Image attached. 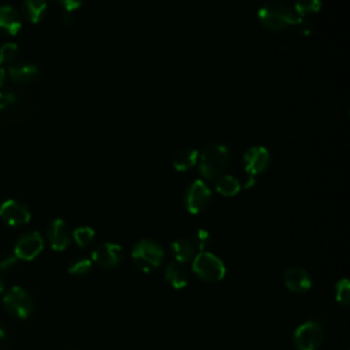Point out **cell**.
Returning <instances> with one entry per match:
<instances>
[{
    "mask_svg": "<svg viewBox=\"0 0 350 350\" xmlns=\"http://www.w3.org/2000/svg\"><path fill=\"white\" fill-rule=\"evenodd\" d=\"M164 250L163 247L152 241V239H141L138 241L131 250V258L134 265L141 272H150L161 265L164 261Z\"/></svg>",
    "mask_w": 350,
    "mask_h": 350,
    "instance_id": "3",
    "label": "cell"
},
{
    "mask_svg": "<svg viewBox=\"0 0 350 350\" xmlns=\"http://www.w3.org/2000/svg\"><path fill=\"white\" fill-rule=\"evenodd\" d=\"M243 165L250 176L264 172L269 165V152L264 146H252L243 154Z\"/></svg>",
    "mask_w": 350,
    "mask_h": 350,
    "instance_id": "11",
    "label": "cell"
},
{
    "mask_svg": "<svg viewBox=\"0 0 350 350\" xmlns=\"http://www.w3.org/2000/svg\"><path fill=\"white\" fill-rule=\"evenodd\" d=\"M23 10L31 23H38L46 12V0H25Z\"/></svg>",
    "mask_w": 350,
    "mask_h": 350,
    "instance_id": "20",
    "label": "cell"
},
{
    "mask_svg": "<svg viewBox=\"0 0 350 350\" xmlns=\"http://www.w3.org/2000/svg\"><path fill=\"white\" fill-rule=\"evenodd\" d=\"M92 265L93 262L89 258H78L68 265V273L72 276H85L90 272Z\"/></svg>",
    "mask_w": 350,
    "mask_h": 350,
    "instance_id": "23",
    "label": "cell"
},
{
    "mask_svg": "<svg viewBox=\"0 0 350 350\" xmlns=\"http://www.w3.org/2000/svg\"><path fill=\"white\" fill-rule=\"evenodd\" d=\"M294 27L297 29V31L299 33V34H302V36H309L310 33H312V23L309 22V21H306L305 18H299L298 19V22L294 25Z\"/></svg>",
    "mask_w": 350,
    "mask_h": 350,
    "instance_id": "28",
    "label": "cell"
},
{
    "mask_svg": "<svg viewBox=\"0 0 350 350\" xmlns=\"http://www.w3.org/2000/svg\"><path fill=\"white\" fill-rule=\"evenodd\" d=\"M4 78H5V71H4V66H3L1 63H0V88L3 86Z\"/></svg>",
    "mask_w": 350,
    "mask_h": 350,
    "instance_id": "32",
    "label": "cell"
},
{
    "mask_svg": "<svg viewBox=\"0 0 350 350\" xmlns=\"http://www.w3.org/2000/svg\"><path fill=\"white\" fill-rule=\"evenodd\" d=\"M18 57V45L14 42H5L0 46V63L11 64Z\"/></svg>",
    "mask_w": 350,
    "mask_h": 350,
    "instance_id": "25",
    "label": "cell"
},
{
    "mask_svg": "<svg viewBox=\"0 0 350 350\" xmlns=\"http://www.w3.org/2000/svg\"><path fill=\"white\" fill-rule=\"evenodd\" d=\"M62 22L64 23V25H72L74 22H75V18H74V15L71 14V12H66V14H63L62 15Z\"/></svg>",
    "mask_w": 350,
    "mask_h": 350,
    "instance_id": "31",
    "label": "cell"
},
{
    "mask_svg": "<svg viewBox=\"0 0 350 350\" xmlns=\"http://www.w3.org/2000/svg\"><path fill=\"white\" fill-rule=\"evenodd\" d=\"M198 154L200 153L193 148H183L175 153L172 165L178 171H187L196 165L198 160Z\"/></svg>",
    "mask_w": 350,
    "mask_h": 350,
    "instance_id": "18",
    "label": "cell"
},
{
    "mask_svg": "<svg viewBox=\"0 0 350 350\" xmlns=\"http://www.w3.org/2000/svg\"><path fill=\"white\" fill-rule=\"evenodd\" d=\"M200 159V172L205 179L219 178L230 164V150L223 144H209L204 148Z\"/></svg>",
    "mask_w": 350,
    "mask_h": 350,
    "instance_id": "2",
    "label": "cell"
},
{
    "mask_svg": "<svg viewBox=\"0 0 350 350\" xmlns=\"http://www.w3.org/2000/svg\"><path fill=\"white\" fill-rule=\"evenodd\" d=\"M320 7H321V0H295V4H294V10L299 16L317 12Z\"/></svg>",
    "mask_w": 350,
    "mask_h": 350,
    "instance_id": "22",
    "label": "cell"
},
{
    "mask_svg": "<svg viewBox=\"0 0 350 350\" xmlns=\"http://www.w3.org/2000/svg\"><path fill=\"white\" fill-rule=\"evenodd\" d=\"M170 249L175 261L180 264H186L191 261L194 256L198 253L191 238H179L171 243Z\"/></svg>",
    "mask_w": 350,
    "mask_h": 350,
    "instance_id": "14",
    "label": "cell"
},
{
    "mask_svg": "<svg viewBox=\"0 0 350 350\" xmlns=\"http://www.w3.org/2000/svg\"><path fill=\"white\" fill-rule=\"evenodd\" d=\"M71 231L63 219H53L48 226V241L51 247L56 252L67 249L71 243Z\"/></svg>",
    "mask_w": 350,
    "mask_h": 350,
    "instance_id": "12",
    "label": "cell"
},
{
    "mask_svg": "<svg viewBox=\"0 0 350 350\" xmlns=\"http://www.w3.org/2000/svg\"><path fill=\"white\" fill-rule=\"evenodd\" d=\"M323 336L321 325L314 320H309L294 331L293 340L298 350H317L323 342Z\"/></svg>",
    "mask_w": 350,
    "mask_h": 350,
    "instance_id": "6",
    "label": "cell"
},
{
    "mask_svg": "<svg viewBox=\"0 0 350 350\" xmlns=\"http://www.w3.org/2000/svg\"><path fill=\"white\" fill-rule=\"evenodd\" d=\"M16 104H18V96L14 92L0 90V112L14 108Z\"/></svg>",
    "mask_w": 350,
    "mask_h": 350,
    "instance_id": "27",
    "label": "cell"
},
{
    "mask_svg": "<svg viewBox=\"0 0 350 350\" xmlns=\"http://www.w3.org/2000/svg\"><path fill=\"white\" fill-rule=\"evenodd\" d=\"M215 189L219 194L226 196V197H232L239 193L241 190V183L238 182L237 178L231 175H220L215 183Z\"/></svg>",
    "mask_w": 350,
    "mask_h": 350,
    "instance_id": "19",
    "label": "cell"
},
{
    "mask_svg": "<svg viewBox=\"0 0 350 350\" xmlns=\"http://www.w3.org/2000/svg\"><path fill=\"white\" fill-rule=\"evenodd\" d=\"M30 217L29 208L16 200H7L0 205V219L8 226H23L30 221Z\"/></svg>",
    "mask_w": 350,
    "mask_h": 350,
    "instance_id": "10",
    "label": "cell"
},
{
    "mask_svg": "<svg viewBox=\"0 0 350 350\" xmlns=\"http://www.w3.org/2000/svg\"><path fill=\"white\" fill-rule=\"evenodd\" d=\"M258 21L271 31H283L288 26H294L301 18L294 7L282 0H269L258 10Z\"/></svg>",
    "mask_w": 350,
    "mask_h": 350,
    "instance_id": "1",
    "label": "cell"
},
{
    "mask_svg": "<svg viewBox=\"0 0 350 350\" xmlns=\"http://www.w3.org/2000/svg\"><path fill=\"white\" fill-rule=\"evenodd\" d=\"M164 276L167 279V282L176 290L183 288L187 286V280H189V275H187V269L185 268V264H180L178 261H172L168 262L165 265V271H164Z\"/></svg>",
    "mask_w": 350,
    "mask_h": 350,
    "instance_id": "17",
    "label": "cell"
},
{
    "mask_svg": "<svg viewBox=\"0 0 350 350\" xmlns=\"http://www.w3.org/2000/svg\"><path fill=\"white\" fill-rule=\"evenodd\" d=\"M68 12H72L74 10L79 8L86 0H57Z\"/></svg>",
    "mask_w": 350,
    "mask_h": 350,
    "instance_id": "30",
    "label": "cell"
},
{
    "mask_svg": "<svg viewBox=\"0 0 350 350\" xmlns=\"http://www.w3.org/2000/svg\"><path fill=\"white\" fill-rule=\"evenodd\" d=\"M5 338V331L0 327V342H3V339Z\"/></svg>",
    "mask_w": 350,
    "mask_h": 350,
    "instance_id": "34",
    "label": "cell"
},
{
    "mask_svg": "<svg viewBox=\"0 0 350 350\" xmlns=\"http://www.w3.org/2000/svg\"><path fill=\"white\" fill-rule=\"evenodd\" d=\"M123 249L119 245L111 242L101 243L92 252V262L107 269L118 267L123 261Z\"/></svg>",
    "mask_w": 350,
    "mask_h": 350,
    "instance_id": "8",
    "label": "cell"
},
{
    "mask_svg": "<svg viewBox=\"0 0 350 350\" xmlns=\"http://www.w3.org/2000/svg\"><path fill=\"white\" fill-rule=\"evenodd\" d=\"M191 239H193L198 252L206 250V247L211 245V234L206 230H202V228H200Z\"/></svg>",
    "mask_w": 350,
    "mask_h": 350,
    "instance_id": "26",
    "label": "cell"
},
{
    "mask_svg": "<svg viewBox=\"0 0 350 350\" xmlns=\"http://www.w3.org/2000/svg\"><path fill=\"white\" fill-rule=\"evenodd\" d=\"M3 304L5 309L18 319H27L34 308L31 295L23 287L19 286H14L5 293Z\"/></svg>",
    "mask_w": 350,
    "mask_h": 350,
    "instance_id": "5",
    "label": "cell"
},
{
    "mask_svg": "<svg viewBox=\"0 0 350 350\" xmlns=\"http://www.w3.org/2000/svg\"><path fill=\"white\" fill-rule=\"evenodd\" d=\"M18 258L15 254H7L4 257L0 258V272H5L8 269H11L15 264H16Z\"/></svg>",
    "mask_w": 350,
    "mask_h": 350,
    "instance_id": "29",
    "label": "cell"
},
{
    "mask_svg": "<svg viewBox=\"0 0 350 350\" xmlns=\"http://www.w3.org/2000/svg\"><path fill=\"white\" fill-rule=\"evenodd\" d=\"M22 27V21L19 12L12 5H0V29L15 36Z\"/></svg>",
    "mask_w": 350,
    "mask_h": 350,
    "instance_id": "15",
    "label": "cell"
},
{
    "mask_svg": "<svg viewBox=\"0 0 350 350\" xmlns=\"http://www.w3.org/2000/svg\"><path fill=\"white\" fill-rule=\"evenodd\" d=\"M72 239L75 241V243L79 246V247H86L89 246L94 237H96V232L92 227H88V226H83V227H78L72 231Z\"/></svg>",
    "mask_w": 350,
    "mask_h": 350,
    "instance_id": "21",
    "label": "cell"
},
{
    "mask_svg": "<svg viewBox=\"0 0 350 350\" xmlns=\"http://www.w3.org/2000/svg\"><path fill=\"white\" fill-rule=\"evenodd\" d=\"M283 282L284 286L297 294L306 293L312 287V279L308 271L302 268H288L284 275H283Z\"/></svg>",
    "mask_w": 350,
    "mask_h": 350,
    "instance_id": "13",
    "label": "cell"
},
{
    "mask_svg": "<svg viewBox=\"0 0 350 350\" xmlns=\"http://www.w3.org/2000/svg\"><path fill=\"white\" fill-rule=\"evenodd\" d=\"M4 290H5V284H4L3 278L0 276V294H3V293H4Z\"/></svg>",
    "mask_w": 350,
    "mask_h": 350,
    "instance_id": "33",
    "label": "cell"
},
{
    "mask_svg": "<svg viewBox=\"0 0 350 350\" xmlns=\"http://www.w3.org/2000/svg\"><path fill=\"white\" fill-rule=\"evenodd\" d=\"M40 72L37 64L33 63H23V64H14L8 68L10 78L18 85H26L33 82Z\"/></svg>",
    "mask_w": 350,
    "mask_h": 350,
    "instance_id": "16",
    "label": "cell"
},
{
    "mask_svg": "<svg viewBox=\"0 0 350 350\" xmlns=\"http://www.w3.org/2000/svg\"><path fill=\"white\" fill-rule=\"evenodd\" d=\"M193 272L208 283L219 282L226 275V267L223 261L213 253L204 250L198 252L191 260Z\"/></svg>",
    "mask_w": 350,
    "mask_h": 350,
    "instance_id": "4",
    "label": "cell"
},
{
    "mask_svg": "<svg viewBox=\"0 0 350 350\" xmlns=\"http://www.w3.org/2000/svg\"><path fill=\"white\" fill-rule=\"evenodd\" d=\"M335 298L343 306H347L350 302V282L343 278L335 284Z\"/></svg>",
    "mask_w": 350,
    "mask_h": 350,
    "instance_id": "24",
    "label": "cell"
},
{
    "mask_svg": "<svg viewBox=\"0 0 350 350\" xmlns=\"http://www.w3.org/2000/svg\"><path fill=\"white\" fill-rule=\"evenodd\" d=\"M44 249V239L40 232L30 231L23 234L14 247V254L21 260H33Z\"/></svg>",
    "mask_w": 350,
    "mask_h": 350,
    "instance_id": "9",
    "label": "cell"
},
{
    "mask_svg": "<svg viewBox=\"0 0 350 350\" xmlns=\"http://www.w3.org/2000/svg\"><path fill=\"white\" fill-rule=\"evenodd\" d=\"M211 201V190L202 180H194L185 191V206L190 213H200Z\"/></svg>",
    "mask_w": 350,
    "mask_h": 350,
    "instance_id": "7",
    "label": "cell"
}]
</instances>
